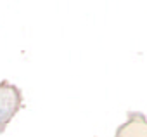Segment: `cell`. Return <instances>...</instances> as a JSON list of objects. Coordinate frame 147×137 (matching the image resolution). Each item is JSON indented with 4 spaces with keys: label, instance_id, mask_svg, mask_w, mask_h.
<instances>
[{
    "label": "cell",
    "instance_id": "1",
    "mask_svg": "<svg viewBox=\"0 0 147 137\" xmlns=\"http://www.w3.org/2000/svg\"><path fill=\"white\" fill-rule=\"evenodd\" d=\"M23 108V92L14 83L4 80L0 82V134H2L9 121Z\"/></svg>",
    "mask_w": 147,
    "mask_h": 137
}]
</instances>
